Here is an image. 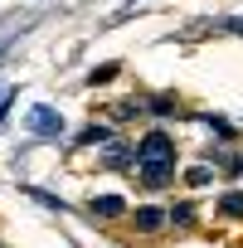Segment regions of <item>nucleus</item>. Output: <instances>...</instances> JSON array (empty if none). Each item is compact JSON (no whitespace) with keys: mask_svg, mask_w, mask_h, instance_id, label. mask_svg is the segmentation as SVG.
Wrapping results in <instances>:
<instances>
[{"mask_svg":"<svg viewBox=\"0 0 243 248\" xmlns=\"http://www.w3.org/2000/svg\"><path fill=\"white\" fill-rule=\"evenodd\" d=\"M137 166H141V185H146V190H166L170 175H175V141H170L166 132L141 137V146H137Z\"/></svg>","mask_w":243,"mask_h":248,"instance_id":"f257e3e1","label":"nucleus"},{"mask_svg":"<svg viewBox=\"0 0 243 248\" xmlns=\"http://www.w3.org/2000/svg\"><path fill=\"white\" fill-rule=\"evenodd\" d=\"M25 127L34 132V137H63V117L54 112V107H30V117H25Z\"/></svg>","mask_w":243,"mask_h":248,"instance_id":"f03ea898","label":"nucleus"},{"mask_svg":"<svg viewBox=\"0 0 243 248\" xmlns=\"http://www.w3.org/2000/svg\"><path fill=\"white\" fill-rule=\"evenodd\" d=\"M122 209H127V200H117V195H102V200H92V214H97V219H117Z\"/></svg>","mask_w":243,"mask_h":248,"instance_id":"7ed1b4c3","label":"nucleus"},{"mask_svg":"<svg viewBox=\"0 0 243 248\" xmlns=\"http://www.w3.org/2000/svg\"><path fill=\"white\" fill-rule=\"evenodd\" d=\"M161 214H166V209H156V204L137 209V229H146V233H151V229H161Z\"/></svg>","mask_w":243,"mask_h":248,"instance_id":"20e7f679","label":"nucleus"},{"mask_svg":"<svg viewBox=\"0 0 243 248\" xmlns=\"http://www.w3.org/2000/svg\"><path fill=\"white\" fill-rule=\"evenodd\" d=\"M219 214H228V219H243V195H238V190H228V195L219 200Z\"/></svg>","mask_w":243,"mask_h":248,"instance_id":"39448f33","label":"nucleus"},{"mask_svg":"<svg viewBox=\"0 0 243 248\" xmlns=\"http://www.w3.org/2000/svg\"><path fill=\"white\" fill-rule=\"evenodd\" d=\"M127 161H132L127 146H107V166H127Z\"/></svg>","mask_w":243,"mask_h":248,"instance_id":"423d86ee","label":"nucleus"},{"mask_svg":"<svg viewBox=\"0 0 243 248\" xmlns=\"http://www.w3.org/2000/svg\"><path fill=\"white\" fill-rule=\"evenodd\" d=\"M185 180H190V185H195V190H199V185H209V166H195V170H190V175H185Z\"/></svg>","mask_w":243,"mask_h":248,"instance_id":"0eeeda50","label":"nucleus"},{"mask_svg":"<svg viewBox=\"0 0 243 248\" xmlns=\"http://www.w3.org/2000/svg\"><path fill=\"white\" fill-rule=\"evenodd\" d=\"M78 141H88V146H92V141H107V132H102V127H88V132H83Z\"/></svg>","mask_w":243,"mask_h":248,"instance_id":"6e6552de","label":"nucleus"}]
</instances>
